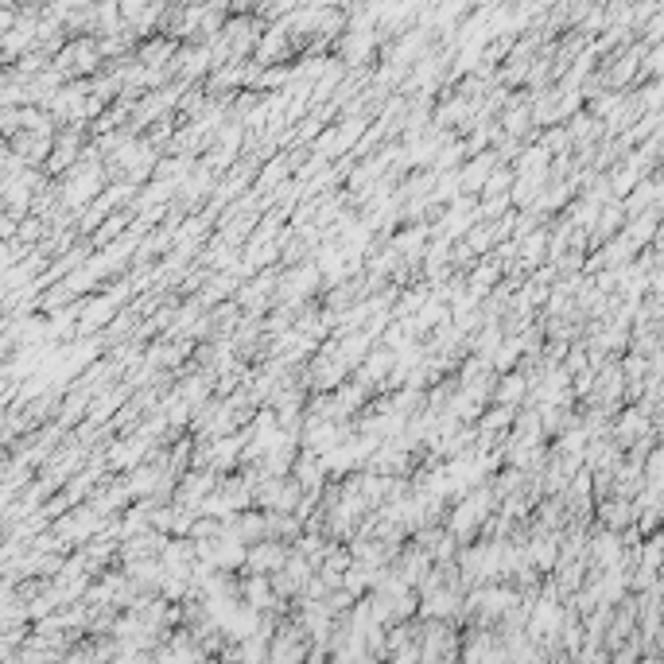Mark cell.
Wrapping results in <instances>:
<instances>
[{
  "label": "cell",
  "mask_w": 664,
  "mask_h": 664,
  "mask_svg": "<svg viewBox=\"0 0 664 664\" xmlns=\"http://www.w3.org/2000/svg\"><path fill=\"white\" fill-rule=\"evenodd\" d=\"M591 521L610 532H626L637 521V505H633V498H622V494H602L591 505Z\"/></svg>",
  "instance_id": "2"
},
{
  "label": "cell",
  "mask_w": 664,
  "mask_h": 664,
  "mask_svg": "<svg viewBox=\"0 0 664 664\" xmlns=\"http://www.w3.org/2000/svg\"><path fill=\"white\" fill-rule=\"evenodd\" d=\"M125 222H129V214H117V218H113V222L105 226V233H101V241H113V237L121 233V226H125Z\"/></svg>",
  "instance_id": "8"
},
{
  "label": "cell",
  "mask_w": 664,
  "mask_h": 664,
  "mask_svg": "<svg viewBox=\"0 0 664 664\" xmlns=\"http://www.w3.org/2000/svg\"><path fill=\"white\" fill-rule=\"evenodd\" d=\"M490 400H498V404H509V408H521L525 400H529V377H525V369H505L494 377V389H490Z\"/></svg>",
  "instance_id": "4"
},
{
  "label": "cell",
  "mask_w": 664,
  "mask_h": 664,
  "mask_svg": "<svg viewBox=\"0 0 664 664\" xmlns=\"http://www.w3.org/2000/svg\"><path fill=\"white\" fill-rule=\"evenodd\" d=\"M171 4H202V0H171Z\"/></svg>",
  "instance_id": "9"
},
{
  "label": "cell",
  "mask_w": 664,
  "mask_h": 664,
  "mask_svg": "<svg viewBox=\"0 0 664 664\" xmlns=\"http://www.w3.org/2000/svg\"><path fill=\"white\" fill-rule=\"evenodd\" d=\"M175 47H179V39L152 35V39H144V43L136 47V63H140L144 70H167L171 55H175Z\"/></svg>",
  "instance_id": "5"
},
{
  "label": "cell",
  "mask_w": 664,
  "mask_h": 664,
  "mask_svg": "<svg viewBox=\"0 0 664 664\" xmlns=\"http://www.w3.org/2000/svg\"><path fill=\"white\" fill-rule=\"evenodd\" d=\"M288 548L292 544H284V540H272V536H261V540H253L249 548H245V564L241 571H257V575H272L276 567L288 560Z\"/></svg>",
  "instance_id": "3"
},
{
  "label": "cell",
  "mask_w": 664,
  "mask_h": 664,
  "mask_svg": "<svg viewBox=\"0 0 664 664\" xmlns=\"http://www.w3.org/2000/svg\"><path fill=\"white\" fill-rule=\"evenodd\" d=\"M299 532H303V521H299L296 513H276V509H265V536L292 544Z\"/></svg>",
  "instance_id": "6"
},
{
  "label": "cell",
  "mask_w": 664,
  "mask_h": 664,
  "mask_svg": "<svg viewBox=\"0 0 664 664\" xmlns=\"http://www.w3.org/2000/svg\"><path fill=\"white\" fill-rule=\"evenodd\" d=\"M661 474H664V451L653 443V447L641 455V482H645L649 490H661V482H664Z\"/></svg>",
  "instance_id": "7"
},
{
  "label": "cell",
  "mask_w": 664,
  "mask_h": 664,
  "mask_svg": "<svg viewBox=\"0 0 664 664\" xmlns=\"http://www.w3.org/2000/svg\"><path fill=\"white\" fill-rule=\"evenodd\" d=\"M606 432H610V439H614V443L626 451L633 439L657 432V424H653V416H649L641 404H622V408L610 416V428H606Z\"/></svg>",
  "instance_id": "1"
}]
</instances>
